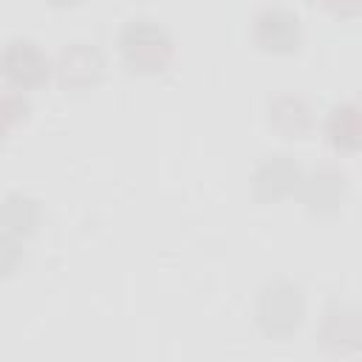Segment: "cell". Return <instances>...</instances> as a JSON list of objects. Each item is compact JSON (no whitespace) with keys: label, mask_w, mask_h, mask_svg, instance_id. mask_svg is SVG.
<instances>
[{"label":"cell","mask_w":362,"mask_h":362,"mask_svg":"<svg viewBox=\"0 0 362 362\" xmlns=\"http://www.w3.org/2000/svg\"><path fill=\"white\" fill-rule=\"evenodd\" d=\"M119 57L127 71L156 76L170 68L175 57L173 34L153 17H130L119 31Z\"/></svg>","instance_id":"obj_1"},{"label":"cell","mask_w":362,"mask_h":362,"mask_svg":"<svg viewBox=\"0 0 362 362\" xmlns=\"http://www.w3.org/2000/svg\"><path fill=\"white\" fill-rule=\"evenodd\" d=\"M300 178H303V170L291 156H286V153L266 156L257 161V167L252 173V198L257 204L286 201V198L297 195Z\"/></svg>","instance_id":"obj_7"},{"label":"cell","mask_w":362,"mask_h":362,"mask_svg":"<svg viewBox=\"0 0 362 362\" xmlns=\"http://www.w3.org/2000/svg\"><path fill=\"white\" fill-rule=\"evenodd\" d=\"M54 76V59L31 37H11L0 48V79L11 90L42 88Z\"/></svg>","instance_id":"obj_3"},{"label":"cell","mask_w":362,"mask_h":362,"mask_svg":"<svg viewBox=\"0 0 362 362\" xmlns=\"http://www.w3.org/2000/svg\"><path fill=\"white\" fill-rule=\"evenodd\" d=\"M303 320H305V294L294 280L277 277L260 286L255 300V322L269 339L283 342L294 337Z\"/></svg>","instance_id":"obj_2"},{"label":"cell","mask_w":362,"mask_h":362,"mask_svg":"<svg viewBox=\"0 0 362 362\" xmlns=\"http://www.w3.org/2000/svg\"><path fill=\"white\" fill-rule=\"evenodd\" d=\"M20 260H23V238H17L0 223V280L14 274Z\"/></svg>","instance_id":"obj_13"},{"label":"cell","mask_w":362,"mask_h":362,"mask_svg":"<svg viewBox=\"0 0 362 362\" xmlns=\"http://www.w3.org/2000/svg\"><path fill=\"white\" fill-rule=\"evenodd\" d=\"M297 195L311 215L331 218L339 215L348 201V178L337 167H314L311 173H303Z\"/></svg>","instance_id":"obj_5"},{"label":"cell","mask_w":362,"mask_h":362,"mask_svg":"<svg viewBox=\"0 0 362 362\" xmlns=\"http://www.w3.org/2000/svg\"><path fill=\"white\" fill-rule=\"evenodd\" d=\"M320 342L331 354H354L362 348V314L356 305L337 303L320 322Z\"/></svg>","instance_id":"obj_8"},{"label":"cell","mask_w":362,"mask_h":362,"mask_svg":"<svg viewBox=\"0 0 362 362\" xmlns=\"http://www.w3.org/2000/svg\"><path fill=\"white\" fill-rule=\"evenodd\" d=\"M40 218H42V212H40L37 198H31L25 192H8L0 204V223L8 232H14L17 238H28L40 226Z\"/></svg>","instance_id":"obj_11"},{"label":"cell","mask_w":362,"mask_h":362,"mask_svg":"<svg viewBox=\"0 0 362 362\" xmlns=\"http://www.w3.org/2000/svg\"><path fill=\"white\" fill-rule=\"evenodd\" d=\"M322 6L337 17H356L362 11V0H322Z\"/></svg>","instance_id":"obj_14"},{"label":"cell","mask_w":362,"mask_h":362,"mask_svg":"<svg viewBox=\"0 0 362 362\" xmlns=\"http://www.w3.org/2000/svg\"><path fill=\"white\" fill-rule=\"evenodd\" d=\"M45 6H54V8H71V6H76L79 0H42Z\"/></svg>","instance_id":"obj_15"},{"label":"cell","mask_w":362,"mask_h":362,"mask_svg":"<svg viewBox=\"0 0 362 362\" xmlns=\"http://www.w3.org/2000/svg\"><path fill=\"white\" fill-rule=\"evenodd\" d=\"M54 76L65 90H88L105 76V54L93 42H71L54 59Z\"/></svg>","instance_id":"obj_6"},{"label":"cell","mask_w":362,"mask_h":362,"mask_svg":"<svg viewBox=\"0 0 362 362\" xmlns=\"http://www.w3.org/2000/svg\"><path fill=\"white\" fill-rule=\"evenodd\" d=\"M252 40L260 51L286 57V54H294L303 42V23H300L297 11H291L286 6H272L255 17Z\"/></svg>","instance_id":"obj_4"},{"label":"cell","mask_w":362,"mask_h":362,"mask_svg":"<svg viewBox=\"0 0 362 362\" xmlns=\"http://www.w3.org/2000/svg\"><path fill=\"white\" fill-rule=\"evenodd\" d=\"M28 116V102L20 90H0V141Z\"/></svg>","instance_id":"obj_12"},{"label":"cell","mask_w":362,"mask_h":362,"mask_svg":"<svg viewBox=\"0 0 362 362\" xmlns=\"http://www.w3.org/2000/svg\"><path fill=\"white\" fill-rule=\"evenodd\" d=\"M269 124L283 139H303L314 127V116H311V107L305 105V99L283 93L269 102Z\"/></svg>","instance_id":"obj_9"},{"label":"cell","mask_w":362,"mask_h":362,"mask_svg":"<svg viewBox=\"0 0 362 362\" xmlns=\"http://www.w3.org/2000/svg\"><path fill=\"white\" fill-rule=\"evenodd\" d=\"M325 139L337 153H356L362 144V124H359V105L339 102L325 116Z\"/></svg>","instance_id":"obj_10"}]
</instances>
